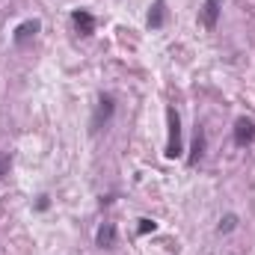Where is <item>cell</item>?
<instances>
[{
	"mask_svg": "<svg viewBox=\"0 0 255 255\" xmlns=\"http://www.w3.org/2000/svg\"><path fill=\"white\" fill-rule=\"evenodd\" d=\"M154 229H157V223H154V220H148V217H142V220H139V226H136V232H139V235H151Z\"/></svg>",
	"mask_w": 255,
	"mask_h": 255,
	"instance_id": "7c38bea8",
	"label": "cell"
},
{
	"mask_svg": "<svg viewBox=\"0 0 255 255\" xmlns=\"http://www.w3.org/2000/svg\"><path fill=\"white\" fill-rule=\"evenodd\" d=\"M42 30V21L39 18H27V21H21L18 27H15V33H12V42L18 45V48H27L33 39H36V33Z\"/></svg>",
	"mask_w": 255,
	"mask_h": 255,
	"instance_id": "3957f363",
	"label": "cell"
},
{
	"mask_svg": "<svg viewBox=\"0 0 255 255\" xmlns=\"http://www.w3.org/2000/svg\"><path fill=\"white\" fill-rule=\"evenodd\" d=\"M119 241V229L113 223H101V229L95 232V247L98 250H113Z\"/></svg>",
	"mask_w": 255,
	"mask_h": 255,
	"instance_id": "8992f818",
	"label": "cell"
},
{
	"mask_svg": "<svg viewBox=\"0 0 255 255\" xmlns=\"http://www.w3.org/2000/svg\"><path fill=\"white\" fill-rule=\"evenodd\" d=\"M48 205H51V202H48V196L42 193V196H39V202H36V208H39V211H48Z\"/></svg>",
	"mask_w": 255,
	"mask_h": 255,
	"instance_id": "4fadbf2b",
	"label": "cell"
},
{
	"mask_svg": "<svg viewBox=\"0 0 255 255\" xmlns=\"http://www.w3.org/2000/svg\"><path fill=\"white\" fill-rule=\"evenodd\" d=\"M253 139H255V122L247 119V116H241V119L235 122V142H238L241 148H247Z\"/></svg>",
	"mask_w": 255,
	"mask_h": 255,
	"instance_id": "52a82bcc",
	"label": "cell"
},
{
	"mask_svg": "<svg viewBox=\"0 0 255 255\" xmlns=\"http://www.w3.org/2000/svg\"><path fill=\"white\" fill-rule=\"evenodd\" d=\"M113 113H116L113 95H101V98H98V107H95V113H92V133H98V130H104V128L110 125Z\"/></svg>",
	"mask_w": 255,
	"mask_h": 255,
	"instance_id": "7a4b0ae2",
	"label": "cell"
},
{
	"mask_svg": "<svg viewBox=\"0 0 255 255\" xmlns=\"http://www.w3.org/2000/svg\"><path fill=\"white\" fill-rule=\"evenodd\" d=\"M205 145H208V136H205V128L196 125V133H193V148H190V157H187V163H196L202 154H205Z\"/></svg>",
	"mask_w": 255,
	"mask_h": 255,
	"instance_id": "9c48e42d",
	"label": "cell"
},
{
	"mask_svg": "<svg viewBox=\"0 0 255 255\" xmlns=\"http://www.w3.org/2000/svg\"><path fill=\"white\" fill-rule=\"evenodd\" d=\"M71 24H74V30L80 36H92L95 33V15L89 9H74L71 12Z\"/></svg>",
	"mask_w": 255,
	"mask_h": 255,
	"instance_id": "5b68a950",
	"label": "cell"
},
{
	"mask_svg": "<svg viewBox=\"0 0 255 255\" xmlns=\"http://www.w3.org/2000/svg\"><path fill=\"white\" fill-rule=\"evenodd\" d=\"M166 24V0H154L148 6V27L151 30H160Z\"/></svg>",
	"mask_w": 255,
	"mask_h": 255,
	"instance_id": "ba28073f",
	"label": "cell"
},
{
	"mask_svg": "<svg viewBox=\"0 0 255 255\" xmlns=\"http://www.w3.org/2000/svg\"><path fill=\"white\" fill-rule=\"evenodd\" d=\"M220 12H223V0H205L202 9H199V21L205 30H214L217 21H220Z\"/></svg>",
	"mask_w": 255,
	"mask_h": 255,
	"instance_id": "277c9868",
	"label": "cell"
},
{
	"mask_svg": "<svg viewBox=\"0 0 255 255\" xmlns=\"http://www.w3.org/2000/svg\"><path fill=\"white\" fill-rule=\"evenodd\" d=\"M166 128H169V133H166V151L163 154L169 160H175L184 151V145H181V116H178L175 107H166Z\"/></svg>",
	"mask_w": 255,
	"mask_h": 255,
	"instance_id": "6da1fadb",
	"label": "cell"
},
{
	"mask_svg": "<svg viewBox=\"0 0 255 255\" xmlns=\"http://www.w3.org/2000/svg\"><path fill=\"white\" fill-rule=\"evenodd\" d=\"M235 229H238V217H235V214H226V217L220 220V226H217L220 235H229V232H235Z\"/></svg>",
	"mask_w": 255,
	"mask_h": 255,
	"instance_id": "30bf717a",
	"label": "cell"
},
{
	"mask_svg": "<svg viewBox=\"0 0 255 255\" xmlns=\"http://www.w3.org/2000/svg\"><path fill=\"white\" fill-rule=\"evenodd\" d=\"M12 169V154L9 151H0V178H6Z\"/></svg>",
	"mask_w": 255,
	"mask_h": 255,
	"instance_id": "8fae6325",
	"label": "cell"
}]
</instances>
